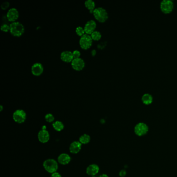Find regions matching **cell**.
I'll return each mask as SVG.
<instances>
[{
	"instance_id": "8fae6325",
	"label": "cell",
	"mask_w": 177,
	"mask_h": 177,
	"mask_svg": "<svg viewBox=\"0 0 177 177\" xmlns=\"http://www.w3.org/2000/svg\"><path fill=\"white\" fill-rule=\"evenodd\" d=\"M44 71V67L40 63H36L32 65L31 72L34 76H40L42 74Z\"/></svg>"
},
{
	"instance_id": "7a4b0ae2",
	"label": "cell",
	"mask_w": 177,
	"mask_h": 177,
	"mask_svg": "<svg viewBox=\"0 0 177 177\" xmlns=\"http://www.w3.org/2000/svg\"><path fill=\"white\" fill-rule=\"evenodd\" d=\"M94 18L100 22H105L108 18V12L103 7H99L94 9L93 13Z\"/></svg>"
},
{
	"instance_id": "5b68a950",
	"label": "cell",
	"mask_w": 177,
	"mask_h": 177,
	"mask_svg": "<svg viewBox=\"0 0 177 177\" xmlns=\"http://www.w3.org/2000/svg\"><path fill=\"white\" fill-rule=\"evenodd\" d=\"M27 115L25 112L22 110H17L14 112L13 115V120L18 123H22L25 121Z\"/></svg>"
},
{
	"instance_id": "83f0119b",
	"label": "cell",
	"mask_w": 177,
	"mask_h": 177,
	"mask_svg": "<svg viewBox=\"0 0 177 177\" xmlns=\"http://www.w3.org/2000/svg\"><path fill=\"white\" fill-rule=\"evenodd\" d=\"M126 171H124V170H122V171H121L120 172V175L121 177H123L126 175Z\"/></svg>"
},
{
	"instance_id": "4316f807",
	"label": "cell",
	"mask_w": 177,
	"mask_h": 177,
	"mask_svg": "<svg viewBox=\"0 0 177 177\" xmlns=\"http://www.w3.org/2000/svg\"><path fill=\"white\" fill-rule=\"evenodd\" d=\"M51 177H61V175L58 172H56L52 174L51 175Z\"/></svg>"
},
{
	"instance_id": "7c38bea8",
	"label": "cell",
	"mask_w": 177,
	"mask_h": 177,
	"mask_svg": "<svg viewBox=\"0 0 177 177\" xmlns=\"http://www.w3.org/2000/svg\"><path fill=\"white\" fill-rule=\"evenodd\" d=\"M60 58L63 61L67 63H71L74 59L72 52L69 51H63L61 52Z\"/></svg>"
},
{
	"instance_id": "30bf717a",
	"label": "cell",
	"mask_w": 177,
	"mask_h": 177,
	"mask_svg": "<svg viewBox=\"0 0 177 177\" xmlns=\"http://www.w3.org/2000/svg\"><path fill=\"white\" fill-rule=\"evenodd\" d=\"M96 22L94 20H90L86 22L84 26V30L85 33L88 35H91L93 32L95 31L96 29Z\"/></svg>"
},
{
	"instance_id": "cb8c5ba5",
	"label": "cell",
	"mask_w": 177,
	"mask_h": 177,
	"mask_svg": "<svg viewBox=\"0 0 177 177\" xmlns=\"http://www.w3.org/2000/svg\"><path fill=\"white\" fill-rule=\"evenodd\" d=\"M1 30L3 32H8L9 31H10V25L6 24H3L1 26Z\"/></svg>"
},
{
	"instance_id": "2e32d148",
	"label": "cell",
	"mask_w": 177,
	"mask_h": 177,
	"mask_svg": "<svg viewBox=\"0 0 177 177\" xmlns=\"http://www.w3.org/2000/svg\"><path fill=\"white\" fill-rule=\"evenodd\" d=\"M58 160L60 164L65 165L69 163L71 160V157L67 154L63 153L59 155Z\"/></svg>"
},
{
	"instance_id": "ba28073f",
	"label": "cell",
	"mask_w": 177,
	"mask_h": 177,
	"mask_svg": "<svg viewBox=\"0 0 177 177\" xmlns=\"http://www.w3.org/2000/svg\"><path fill=\"white\" fill-rule=\"evenodd\" d=\"M71 66L73 69L76 71H81L84 69L85 66V63L83 59L81 58H75L71 62Z\"/></svg>"
},
{
	"instance_id": "7402d4cb",
	"label": "cell",
	"mask_w": 177,
	"mask_h": 177,
	"mask_svg": "<svg viewBox=\"0 0 177 177\" xmlns=\"http://www.w3.org/2000/svg\"><path fill=\"white\" fill-rule=\"evenodd\" d=\"M75 32H76V33L78 34V36H80V37H82L83 35H84L85 33V32L84 28H83L82 27H81V26H79V27H78L76 28V30H75Z\"/></svg>"
},
{
	"instance_id": "5bb4252c",
	"label": "cell",
	"mask_w": 177,
	"mask_h": 177,
	"mask_svg": "<svg viewBox=\"0 0 177 177\" xmlns=\"http://www.w3.org/2000/svg\"><path fill=\"white\" fill-rule=\"evenodd\" d=\"M81 147H82V144L80 142H73L70 146V151L73 154L78 153L81 150Z\"/></svg>"
},
{
	"instance_id": "4fadbf2b",
	"label": "cell",
	"mask_w": 177,
	"mask_h": 177,
	"mask_svg": "<svg viewBox=\"0 0 177 177\" xmlns=\"http://www.w3.org/2000/svg\"><path fill=\"white\" fill-rule=\"evenodd\" d=\"M38 139L42 143H46L49 139V134L47 130L42 129L40 130L38 133Z\"/></svg>"
},
{
	"instance_id": "3957f363",
	"label": "cell",
	"mask_w": 177,
	"mask_h": 177,
	"mask_svg": "<svg viewBox=\"0 0 177 177\" xmlns=\"http://www.w3.org/2000/svg\"><path fill=\"white\" fill-rule=\"evenodd\" d=\"M43 167L47 172L53 174L57 171L58 165L56 160L53 159H48L43 163Z\"/></svg>"
},
{
	"instance_id": "ac0fdd59",
	"label": "cell",
	"mask_w": 177,
	"mask_h": 177,
	"mask_svg": "<svg viewBox=\"0 0 177 177\" xmlns=\"http://www.w3.org/2000/svg\"><path fill=\"white\" fill-rule=\"evenodd\" d=\"M142 101L145 105H150L153 102V97L149 94H145L142 97Z\"/></svg>"
},
{
	"instance_id": "d4e9b609",
	"label": "cell",
	"mask_w": 177,
	"mask_h": 177,
	"mask_svg": "<svg viewBox=\"0 0 177 177\" xmlns=\"http://www.w3.org/2000/svg\"><path fill=\"white\" fill-rule=\"evenodd\" d=\"M72 53L74 59L80 58V56H81V52H80L79 51H78V50H75V51L72 52Z\"/></svg>"
},
{
	"instance_id": "d6986e66",
	"label": "cell",
	"mask_w": 177,
	"mask_h": 177,
	"mask_svg": "<svg viewBox=\"0 0 177 177\" xmlns=\"http://www.w3.org/2000/svg\"><path fill=\"white\" fill-rule=\"evenodd\" d=\"M52 126L55 130L60 132L64 128V125L60 121H56L52 124Z\"/></svg>"
},
{
	"instance_id": "4dcf8cb0",
	"label": "cell",
	"mask_w": 177,
	"mask_h": 177,
	"mask_svg": "<svg viewBox=\"0 0 177 177\" xmlns=\"http://www.w3.org/2000/svg\"></svg>"
},
{
	"instance_id": "603a6c76",
	"label": "cell",
	"mask_w": 177,
	"mask_h": 177,
	"mask_svg": "<svg viewBox=\"0 0 177 177\" xmlns=\"http://www.w3.org/2000/svg\"><path fill=\"white\" fill-rule=\"evenodd\" d=\"M45 118L46 121L48 122V123H52L55 120V117L53 116V115L50 114V113L46 115Z\"/></svg>"
},
{
	"instance_id": "e0dca14e",
	"label": "cell",
	"mask_w": 177,
	"mask_h": 177,
	"mask_svg": "<svg viewBox=\"0 0 177 177\" xmlns=\"http://www.w3.org/2000/svg\"><path fill=\"white\" fill-rule=\"evenodd\" d=\"M85 6L89 10L90 13H93L96 4L94 1L93 0H86L85 2Z\"/></svg>"
},
{
	"instance_id": "484cf974",
	"label": "cell",
	"mask_w": 177,
	"mask_h": 177,
	"mask_svg": "<svg viewBox=\"0 0 177 177\" xmlns=\"http://www.w3.org/2000/svg\"><path fill=\"white\" fill-rule=\"evenodd\" d=\"M9 6H10V3L9 2H7V1L3 2L1 5V9L2 10H5L8 9Z\"/></svg>"
},
{
	"instance_id": "52a82bcc",
	"label": "cell",
	"mask_w": 177,
	"mask_h": 177,
	"mask_svg": "<svg viewBox=\"0 0 177 177\" xmlns=\"http://www.w3.org/2000/svg\"><path fill=\"white\" fill-rule=\"evenodd\" d=\"M174 3L171 0H164L160 3V9L165 13H169L174 9Z\"/></svg>"
},
{
	"instance_id": "44dd1931",
	"label": "cell",
	"mask_w": 177,
	"mask_h": 177,
	"mask_svg": "<svg viewBox=\"0 0 177 177\" xmlns=\"http://www.w3.org/2000/svg\"><path fill=\"white\" fill-rule=\"evenodd\" d=\"M90 36H91L93 40H99L101 38V33L98 31H94L93 33L91 34Z\"/></svg>"
},
{
	"instance_id": "ffe728a7",
	"label": "cell",
	"mask_w": 177,
	"mask_h": 177,
	"mask_svg": "<svg viewBox=\"0 0 177 177\" xmlns=\"http://www.w3.org/2000/svg\"><path fill=\"white\" fill-rule=\"evenodd\" d=\"M79 140L81 144H88L90 142V137L89 135H87V134H84V135L81 136L79 138Z\"/></svg>"
},
{
	"instance_id": "9a60e30c",
	"label": "cell",
	"mask_w": 177,
	"mask_h": 177,
	"mask_svg": "<svg viewBox=\"0 0 177 177\" xmlns=\"http://www.w3.org/2000/svg\"><path fill=\"white\" fill-rule=\"evenodd\" d=\"M99 171V168L96 164H92L89 166L86 169V173L87 175L91 176L96 175L98 174Z\"/></svg>"
},
{
	"instance_id": "f1b7e54d",
	"label": "cell",
	"mask_w": 177,
	"mask_h": 177,
	"mask_svg": "<svg viewBox=\"0 0 177 177\" xmlns=\"http://www.w3.org/2000/svg\"><path fill=\"white\" fill-rule=\"evenodd\" d=\"M99 177H108V175H106V174H102V175H100Z\"/></svg>"
},
{
	"instance_id": "8992f818",
	"label": "cell",
	"mask_w": 177,
	"mask_h": 177,
	"mask_svg": "<svg viewBox=\"0 0 177 177\" xmlns=\"http://www.w3.org/2000/svg\"><path fill=\"white\" fill-rule=\"evenodd\" d=\"M148 127L144 123H139L136 125L134 128L135 133L138 136H142L148 132Z\"/></svg>"
},
{
	"instance_id": "277c9868",
	"label": "cell",
	"mask_w": 177,
	"mask_h": 177,
	"mask_svg": "<svg viewBox=\"0 0 177 177\" xmlns=\"http://www.w3.org/2000/svg\"><path fill=\"white\" fill-rule=\"evenodd\" d=\"M93 40L90 35L85 34L79 39V44L82 49H89L93 44Z\"/></svg>"
},
{
	"instance_id": "9c48e42d",
	"label": "cell",
	"mask_w": 177,
	"mask_h": 177,
	"mask_svg": "<svg viewBox=\"0 0 177 177\" xmlns=\"http://www.w3.org/2000/svg\"><path fill=\"white\" fill-rule=\"evenodd\" d=\"M19 13L18 10L16 8H11L7 13L6 17L7 19L10 22H15L18 18Z\"/></svg>"
},
{
	"instance_id": "6da1fadb",
	"label": "cell",
	"mask_w": 177,
	"mask_h": 177,
	"mask_svg": "<svg viewBox=\"0 0 177 177\" xmlns=\"http://www.w3.org/2000/svg\"><path fill=\"white\" fill-rule=\"evenodd\" d=\"M10 33L15 37H20L25 32V27L18 21L12 22L10 25Z\"/></svg>"
},
{
	"instance_id": "f546056e",
	"label": "cell",
	"mask_w": 177,
	"mask_h": 177,
	"mask_svg": "<svg viewBox=\"0 0 177 177\" xmlns=\"http://www.w3.org/2000/svg\"><path fill=\"white\" fill-rule=\"evenodd\" d=\"M0 109H0V111H2V110H3V107L2 106H0Z\"/></svg>"
}]
</instances>
